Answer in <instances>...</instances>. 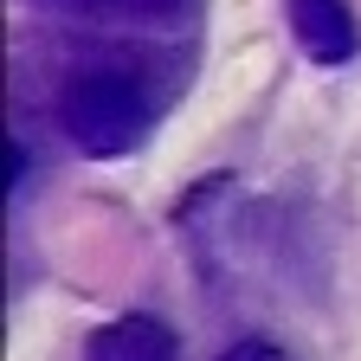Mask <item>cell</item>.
I'll return each instance as SVG.
<instances>
[{
  "label": "cell",
  "mask_w": 361,
  "mask_h": 361,
  "mask_svg": "<svg viewBox=\"0 0 361 361\" xmlns=\"http://www.w3.org/2000/svg\"><path fill=\"white\" fill-rule=\"evenodd\" d=\"M59 129L84 155H129L155 129V97L129 71H78L59 90Z\"/></svg>",
  "instance_id": "1"
},
{
  "label": "cell",
  "mask_w": 361,
  "mask_h": 361,
  "mask_svg": "<svg viewBox=\"0 0 361 361\" xmlns=\"http://www.w3.org/2000/svg\"><path fill=\"white\" fill-rule=\"evenodd\" d=\"M290 7V32L297 45L316 59V65H348L355 45H361V26L348 13V0H284Z\"/></svg>",
  "instance_id": "2"
},
{
  "label": "cell",
  "mask_w": 361,
  "mask_h": 361,
  "mask_svg": "<svg viewBox=\"0 0 361 361\" xmlns=\"http://www.w3.org/2000/svg\"><path fill=\"white\" fill-rule=\"evenodd\" d=\"M174 329L155 323V316H116V323L90 329L84 361H174Z\"/></svg>",
  "instance_id": "3"
},
{
  "label": "cell",
  "mask_w": 361,
  "mask_h": 361,
  "mask_svg": "<svg viewBox=\"0 0 361 361\" xmlns=\"http://www.w3.org/2000/svg\"><path fill=\"white\" fill-rule=\"evenodd\" d=\"M219 361H290V355H284L278 342H258V336H252V342H233Z\"/></svg>",
  "instance_id": "4"
},
{
  "label": "cell",
  "mask_w": 361,
  "mask_h": 361,
  "mask_svg": "<svg viewBox=\"0 0 361 361\" xmlns=\"http://www.w3.org/2000/svg\"><path fill=\"white\" fill-rule=\"evenodd\" d=\"M59 7H90V13H110V7H135V13H155V7H180V0H59Z\"/></svg>",
  "instance_id": "5"
}]
</instances>
